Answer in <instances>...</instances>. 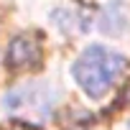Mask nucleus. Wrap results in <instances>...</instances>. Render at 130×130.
I'll use <instances>...</instances> for the list:
<instances>
[{
  "label": "nucleus",
  "mask_w": 130,
  "mask_h": 130,
  "mask_svg": "<svg viewBox=\"0 0 130 130\" xmlns=\"http://www.w3.org/2000/svg\"><path fill=\"white\" fill-rule=\"evenodd\" d=\"M122 67H125V59L117 51H110L100 43H92L77 56L72 74H74V82L82 87V92L87 97L100 100L110 92V87L120 77Z\"/></svg>",
  "instance_id": "1"
},
{
  "label": "nucleus",
  "mask_w": 130,
  "mask_h": 130,
  "mask_svg": "<svg viewBox=\"0 0 130 130\" xmlns=\"http://www.w3.org/2000/svg\"><path fill=\"white\" fill-rule=\"evenodd\" d=\"M41 61V46L31 36H15L8 43L5 51V64L10 69H26V67H38Z\"/></svg>",
  "instance_id": "2"
},
{
  "label": "nucleus",
  "mask_w": 130,
  "mask_h": 130,
  "mask_svg": "<svg viewBox=\"0 0 130 130\" xmlns=\"http://www.w3.org/2000/svg\"><path fill=\"white\" fill-rule=\"evenodd\" d=\"M127 127H130V122H127Z\"/></svg>",
  "instance_id": "3"
}]
</instances>
